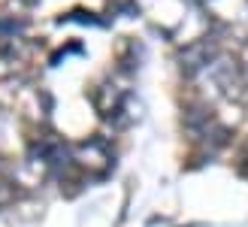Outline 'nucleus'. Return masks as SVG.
I'll list each match as a JSON object with an SVG mask.
<instances>
[{
  "mask_svg": "<svg viewBox=\"0 0 248 227\" xmlns=\"http://www.w3.org/2000/svg\"><path fill=\"white\" fill-rule=\"evenodd\" d=\"M239 170L248 176V143L242 146V151H239Z\"/></svg>",
  "mask_w": 248,
  "mask_h": 227,
  "instance_id": "obj_4",
  "label": "nucleus"
},
{
  "mask_svg": "<svg viewBox=\"0 0 248 227\" xmlns=\"http://www.w3.org/2000/svg\"><path fill=\"white\" fill-rule=\"evenodd\" d=\"M12 197H16V188H12L9 176H6V170H3V163H0V206H6Z\"/></svg>",
  "mask_w": 248,
  "mask_h": 227,
  "instance_id": "obj_3",
  "label": "nucleus"
},
{
  "mask_svg": "<svg viewBox=\"0 0 248 227\" xmlns=\"http://www.w3.org/2000/svg\"><path fill=\"white\" fill-rule=\"evenodd\" d=\"M70 161L73 167L88 173V176H106L109 170H112V148H109L106 140H85L79 146H70Z\"/></svg>",
  "mask_w": 248,
  "mask_h": 227,
  "instance_id": "obj_1",
  "label": "nucleus"
},
{
  "mask_svg": "<svg viewBox=\"0 0 248 227\" xmlns=\"http://www.w3.org/2000/svg\"><path fill=\"white\" fill-rule=\"evenodd\" d=\"M212 55H215V43H212V40H200V43H194V46H188V49H185V52L179 55L182 70H185V73H200V70L209 67Z\"/></svg>",
  "mask_w": 248,
  "mask_h": 227,
  "instance_id": "obj_2",
  "label": "nucleus"
}]
</instances>
